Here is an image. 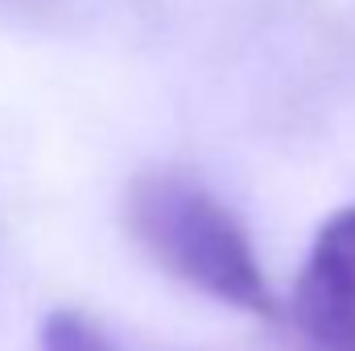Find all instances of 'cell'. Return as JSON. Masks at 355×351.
I'll return each mask as SVG.
<instances>
[{
  "label": "cell",
  "instance_id": "1",
  "mask_svg": "<svg viewBox=\"0 0 355 351\" xmlns=\"http://www.w3.org/2000/svg\"><path fill=\"white\" fill-rule=\"evenodd\" d=\"M124 219L132 240L170 277L244 314L257 318L277 314L272 289L248 232L194 178L178 170H149L132 178L124 198Z\"/></svg>",
  "mask_w": 355,
  "mask_h": 351
},
{
  "label": "cell",
  "instance_id": "3",
  "mask_svg": "<svg viewBox=\"0 0 355 351\" xmlns=\"http://www.w3.org/2000/svg\"><path fill=\"white\" fill-rule=\"evenodd\" d=\"M37 351H120V343L83 310H50L37 327Z\"/></svg>",
  "mask_w": 355,
  "mask_h": 351
},
{
  "label": "cell",
  "instance_id": "2",
  "mask_svg": "<svg viewBox=\"0 0 355 351\" xmlns=\"http://www.w3.org/2000/svg\"><path fill=\"white\" fill-rule=\"evenodd\" d=\"M293 327L310 351H355V207L318 228L293 285Z\"/></svg>",
  "mask_w": 355,
  "mask_h": 351
}]
</instances>
